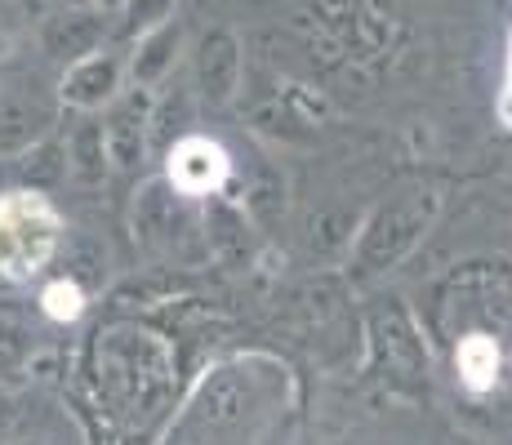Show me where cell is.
Masks as SVG:
<instances>
[{"instance_id": "obj_1", "label": "cell", "mask_w": 512, "mask_h": 445, "mask_svg": "<svg viewBox=\"0 0 512 445\" xmlns=\"http://www.w3.org/2000/svg\"><path fill=\"white\" fill-rule=\"evenodd\" d=\"M285 410L290 370L277 356H228L196 379L161 445H272Z\"/></svg>"}, {"instance_id": "obj_2", "label": "cell", "mask_w": 512, "mask_h": 445, "mask_svg": "<svg viewBox=\"0 0 512 445\" xmlns=\"http://www.w3.org/2000/svg\"><path fill=\"white\" fill-rule=\"evenodd\" d=\"M179 356L170 339L147 325L116 321L94 334V392L121 428L139 432L174 401Z\"/></svg>"}, {"instance_id": "obj_3", "label": "cell", "mask_w": 512, "mask_h": 445, "mask_svg": "<svg viewBox=\"0 0 512 445\" xmlns=\"http://www.w3.org/2000/svg\"><path fill=\"white\" fill-rule=\"evenodd\" d=\"M63 245V214L45 192L18 187L0 196V276L5 281H32L54 263Z\"/></svg>"}, {"instance_id": "obj_4", "label": "cell", "mask_w": 512, "mask_h": 445, "mask_svg": "<svg viewBox=\"0 0 512 445\" xmlns=\"http://www.w3.org/2000/svg\"><path fill=\"white\" fill-rule=\"evenodd\" d=\"M441 214V196L437 192H406L397 201H388L383 210H374V219L361 227L357 241V267L366 272H388L401 259L423 245V236L432 232Z\"/></svg>"}, {"instance_id": "obj_5", "label": "cell", "mask_w": 512, "mask_h": 445, "mask_svg": "<svg viewBox=\"0 0 512 445\" xmlns=\"http://www.w3.org/2000/svg\"><path fill=\"white\" fill-rule=\"evenodd\" d=\"M370 348H374V361H379L383 379H388L392 392L401 397H428V374H432V361H428V348L419 339V325L410 308L392 303V308H379L370 321Z\"/></svg>"}, {"instance_id": "obj_6", "label": "cell", "mask_w": 512, "mask_h": 445, "mask_svg": "<svg viewBox=\"0 0 512 445\" xmlns=\"http://www.w3.org/2000/svg\"><path fill=\"white\" fill-rule=\"evenodd\" d=\"M58 130V98L36 81V76H18V81L0 85V156L18 161L27 147Z\"/></svg>"}, {"instance_id": "obj_7", "label": "cell", "mask_w": 512, "mask_h": 445, "mask_svg": "<svg viewBox=\"0 0 512 445\" xmlns=\"http://www.w3.org/2000/svg\"><path fill=\"white\" fill-rule=\"evenodd\" d=\"M152 89L134 85L130 94H116L107 103L103 125V147H107V170L134 174L147 156V130H152Z\"/></svg>"}, {"instance_id": "obj_8", "label": "cell", "mask_w": 512, "mask_h": 445, "mask_svg": "<svg viewBox=\"0 0 512 445\" xmlns=\"http://www.w3.org/2000/svg\"><path fill=\"white\" fill-rule=\"evenodd\" d=\"M125 85V58L112 49H94V54L67 63L63 81H58V103L72 112H103Z\"/></svg>"}, {"instance_id": "obj_9", "label": "cell", "mask_w": 512, "mask_h": 445, "mask_svg": "<svg viewBox=\"0 0 512 445\" xmlns=\"http://www.w3.org/2000/svg\"><path fill=\"white\" fill-rule=\"evenodd\" d=\"M228 152H223L214 138L187 134L170 147V165H165V183L179 196L196 201V196H214L223 183H228Z\"/></svg>"}, {"instance_id": "obj_10", "label": "cell", "mask_w": 512, "mask_h": 445, "mask_svg": "<svg viewBox=\"0 0 512 445\" xmlns=\"http://www.w3.org/2000/svg\"><path fill=\"white\" fill-rule=\"evenodd\" d=\"M196 89L210 107H228L241 89V45L228 27H214L196 45Z\"/></svg>"}, {"instance_id": "obj_11", "label": "cell", "mask_w": 512, "mask_h": 445, "mask_svg": "<svg viewBox=\"0 0 512 445\" xmlns=\"http://www.w3.org/2000/svg\"><path fill=\"white\" fill-rule=\"evenodd\" d=\"M179 49H183V27L174 23V18H165V23L147 27V32L139 36V49H134V58L125 63V72L134 76L139 89H156L165 76L174 72Z\"/></svg>"}, {"instance_id": "obj_12", "label": "cell", "mask_w": 512, "mask_h": 445, "mask_svg": "<svg viewBox=\"0 0 512 445\" xmlns=\"http://www.w3.org/2000/svg\"><path fill=\"white\" fill-rule=\"evenodd\" d=\"M45 49L63 63H76V58L103 49V18L98 14H63L49 23L45 32Z\"/></svg>"}, {"instance_id": "obj_13", "label": "cell", "mask_w": 512, "mask_h": 445, "mask_svg": "<svg viewBox=\"0 0 512 445\" xmlns=\"http://www.w3.org/2000/svg\"><path fill=\"white\" fill-rule=\"evenodd\" d=\"M85 121L67 134V174L81 183H98L107 174V147H103V125L94 121L98 112H81Z\"/></svg>"}, {"instance_id": "obj_14", "label": "cell", "mask_w": 512, "mask_h": 445, "mask_svg": "<svg viewBox=\"0 0 512 445\" xmlns=\"http://www.w3.org/2000/svg\"><path fill=\"white\" fill-rule=\"evenodd\" d=\"M455 365H459V379H464V388L472 392H486L499 383V365H504V356H499V343L490 339V334H464L455 348Z\"/></svg>"}, {"instance_id": "obj_15", "label": "cell", "mask_w": 512, "mask_h": 445, "mask_svg": "<svg viewBox=\"0 0 512 445\" xmlns=\"http://www.w3.org/2000/svg\"><path fill=\"white\" fill-rule=\"evenodd\" d=\"M14 165L23 170L27 187L45 192V187H54V183H63V178H67V147L58 143V134H49V138H41L36 147H27V152L18 156Z\"/></svg>"}, {"instance_id": "obj_16", "label": "cell", "mask_w": 512, "mask_h": 445, "mask_svg": "<svg viewBox=\"0 0 512 445\" xmlns=\"http://www.w3.org/2000/svg\"><path fill=\"white\" fill-rule=\"evenodd\" d=\"M32 356V330H27L23 312L14 303H0V379L23 370Z\"/></svg>"}, {"instance_id": "obj_17", "label": "cell", "mask_w": 512, "mask_h": 445, "mask_svg": "<svg viewBox=\"0 0 512 445\" xmlns=\"http://www.w3.org/2000/svg\"><path fill=\"white\" fill-rule=\"evenodd\" d=\"M41 303H45V312L54 316V321H76V316L85 312V294H81V285H76V281H54V285H45Z\"/></svg>"}, {"instance_id": "obj_18", "label": "cell", "mask_w": 512, "mask_h": 445, "mask_svg": "<svg viewBox=\"0 0 512 445\" xmlns=\"http://www.w3.org/2000/svg\"><path fill=\"white\" fill-rule=\"evenodd\" d=\"M174 14V0H125V18H130V32H147V27L165 23Z\"/></svg>"}, {"instance_id": "obj_19", "label": "cell", "mask_w": 512, "mask_h": 445, "mask_svg": "<svg viewBox=\"0 0 512 445\" xmlns=\"http://www.w3.org/2000/svg\"><path fill=\"white\" fill-rule=\"evenodd\" d=\"M18 392L9 388L5 379H0V445H5L9 437H14V428H18Z\"/></svg>"}, {"instance_id": "obj_20", "label": "cell", "mask_w": 512, "mask_h": 445, "mask_svg": "<svg viewBox=\"0 0 512 445\" xmlns=\"http://www.w3.org/2000/svg\"><path fill=\"white\" fill-rule=\"evenodd\" d=\"M5 445H9V441H5ZM36 445H41V441H36Z\"/></svg>"}]
</instances>
